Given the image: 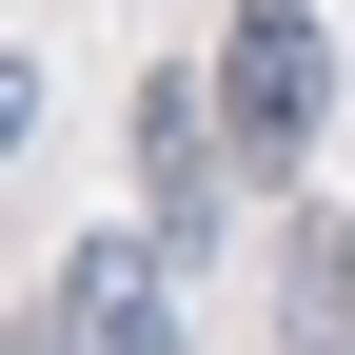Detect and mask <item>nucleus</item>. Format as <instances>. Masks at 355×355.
I'll return each mask as SVG.
<instances>
[{
    "label": "nucleus",
    "mask_w": 355,
    "mask_h": 355,
    "mask_svg": "<svg viewBox=\"0 0 355 355\" xmlns=\"http://www.w3.org/2000/svg\"><path fill=\"white\" fill-rule=\"evenodd\" d=\"M217 139H237V178H296L316 158V99H336V40H316V0H237V40H217Z\"/></svg>",
    "instance_id": "f257e3e1"
},
{
    "label": "nucleus",
    "mask_w": 355,
    "mask_h": 355,
    "mask_svg": "<svg viewBox=\"0 0 355 355\" xmlns=\"http://www.w3.org/2000/svg\"><path fill=\"white\" fill-rule=\"evenodd\" d=\"M139 178H158V257L198 277L217 217H237V139H217V79H158L139 99Z\"/></svg>",
    "instance_id": "f03ea898"
},
{
    "label": "nucleus",
    "mask_w": 355,
    "mask_h": 355,
    "mask_svg": "<svg viewBox=\"0 0 355 355\" xmlns=\"http://www.w3.org/2000/svg\"><path fill=\"white\" fill-rule=\"evenodd\" d=\"M60 355H198L178 257H158V237H79V257H60Z\"/></svg>",
    "instance_id": "7ed1b4c3"
}]
</instances>
